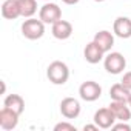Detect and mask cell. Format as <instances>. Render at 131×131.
Instances as JSON below:
<instances>
[{
    "mask_svg": "<svg viewBox=\"0 0 131 131\" xmlns=\"http://www.w3.org/2000/svg\"><path fill=\"white\" fill-rule=\"evenodd\" d=\"M43 2H49V0H43Z\"/></svg>",
    "mask_w": 131,
    "mask_h": 131,
    "instance_id": "25",
    "label": "cell"
},
{
    "mask_svg": "<svg viewBox=\"0 0 131 131\" xmlns=\"http://www.w3.org/2000/svg\"><path fill=\"white\" fill-rule=\"evenodd\" d=\"M83 129H85V131H86V129H90V131H96V129H99V126H97L96 123H94V125H85Z\"/></svg>",
    "mask_w": 131,
    "mask_h": 131,
    "instance_id": "21",
    "label": "cell"
},
{
    "mask_svg": "<svg viewBox=\"0 0 131 131\" xmlns=\"http://www.w3.org/2000/svg\"><path fill=\"white\" fill-rule=\"evenodd\" d=\"M83 57L88 63L96 65V63H99L105 59V52L100 49V46L96 42H90L83 49Z\"/></svg>",
    "mask_w": 131,
    "mask_h": 131,
    "instance_id": "10",
    "label": "cell"
},
{
    "mask_svg": "<svg viewBox=\"0 0 131 131\" xmlns=\"http://www.w3.org/2000/svg\"><path fill=\"white\" fill-rule=\"evenodd\" d=\"M79 96L85 102H94L102 96V86L94 80H86L79 86Z\"/></svg>",
    "mask_w": 131,
    "mask_h": 131,
    "instance_id": "4",
    "label": "cell"
},
{
    "mask_svg": "<svg viewBox=\"0 0 131 131\" xmlns=\"http://www.w3.org/2000/svg\"><path fill=\"white\" fill-rule=\"evenodd\" d=\"M110 110L114 113L116 119L120 122H128L131 119V108L128 105V102H117V100H111L110 103Z\"/></svg>",
    "mask_w": 131,
    "mask_h": 131,
    "instance_id": "12",
    "label": "cell"
},
{
    "mask_svg": "<svg viewBox=\"0 0 131 131\" xmlns=\"http://www.w3.org/2000/svg\"><path fill=\"white\" fill-rule=\"evenodd\" d=\"M39 19H40L43 23L52 25V23H56L57 20L62 19V9L59 8V5L51 3V2H46V3L40 8V11H39Z\"/></svg>",
    "mask_w": 131,
    "mask_h": 131,
    "instance_id": "5",
    "label": "cell"
},
{
    "mask_svg": "<svg viewBox=\"0 0 131 131\" xmlns=\"http://www.w3.org/2000/svg\"><path fill=\"white\" fill-rule=\"evenodd\" d=\"M51 32H52V36L57 39V40H67V39H70L71 37V34H73V25L70 23V22H67V20H57L56 23H52V26H51Z\"/></svg>",
    "mask_w": 131,
    "mask_h": 131,
    "instance_id": "9",
    "label": "cell"
},
{
    "mask_svg": "<svg viewBox=\"0 0 131 131\" xmlns=\"http://www.w3.org/2000/svg\"><path fill=\"white\" fill-rule=\"evenodd\" d=\"M3 106L11 108L13 111H16L17 114H22L25 111V100L22 96L19 94H8L3 100Z\"/></svg>",
    "mask_w": 131,
    "mask_h": 131,
    "instance_id": "15",
    "label": "cell"
},
{
    "mask_svg": "<svg viewBox=\"0 0 131 131\" xmlns=\"http://www.w3.org/2000/svg\"><path fill=\"white\" fill-rule=\"evenodd\" d=\"M113 129H116V131H131V126L126 123V122H120L119 120V123H114L113 125Z\"/></svg>",
    "mask_w": 131,
    "mask_h": 131,
    "instance_id": "19",
    "label": "cell"
},
{
    "mask_svg": "<svg viewBox=\"0 0 131 131\" xmlns=\"http://www.w3.org/2000/svg\"><path fill=\"white\" fill-rule=\"evenodd\" d=\"M113 31L120 39H129L131 37V19L129 17H117L113 23Z\"/></svg>",
    "mask_w": 131,
    "mask_h": 131,
    "instance_id": "11",
    "label": "cell"
},
{
    "mask_svg": "<svg viewBox=\"0 0 131 131\" xmlns=\"http://www.w3.org/2000/svg\"><path fill=\"white\" fill-rule=\"evenodd\" d=\"M80 102L74 97H65L60 102V113L65 119H76L80 114Z\"/></svg>",
    "mask_w": 131,
    "mask_h": 131,
    "instance_id": "6",
    "label": "cell"
},
{
    "mask_svg": "<svg viewBox=\"0 0 131 131\" xmlns=\"http://www.w3.org/2000/svg\"><path fill=\"white\" fill-rule=\"evenodd\" d=\"M20 5V11H22V17H32L37 13V2L36 0H19Z\"/></svg>",
    "mask_w": 131,
    "mask_h": 131,
    "instance_id": "17",
    "label": "cell"
},
{
    "mask_svg": "<svg viewBox=\"0 0 131 131\" xmlns=\"http://www.w3.org/2000/svg\"><path fill=\"white\" fill-rule=\"evenodd\" d=\"M46 77L54 85H65L70 79V68L65 62L54 60L46 68Z\"/></svg>",
    "mask_w": 131,
    "mask_h": 131,
    "instance_id": "1",
    "label": "cell"
},
{
    "mask_svg": "<svg viewBox=\"0 0 131 131\" xmlns=\"http://www.w3.org/2000/svg\"><path fill=\"white\" fill-rule=\"evenodd\" d=\"M94 2H99V3H102V2H105V0H94Z\"/></svg>",
    "mask_w": 131,
    "mask_h": 131,
    "instance_id": "24",
    "label": "cell"
},
{
    "mask_svg": "<svg viewBox=\"0 0 131 131\" xmlns=\"http://www.w3.org/2000/svg\"><path fill=\"white\" fill-rule=\"evenodd\" d=\"M129 96H131V91H129L126 86H123L122 82H120V83H114V85L110 88V97H111V100L128 102Z\"/></svg>",
    "mask_w": 131,
    "mask_h": 131,
    "instance_id": "16",
    "label": "cell"
},
{
    "mask_svg": "<svg viewBox=\"0 0 131 131\" xmlns=\"http://www.w3.org/2000/svg\"><path fill=\"white\" fill-rule=\"evenodd\" d=\"M120 82H122V85H123V86H126V88H128V90L131 91V71H128V73H125Z\"/></svg>",
    "mask_w": 131,
    "mask_h": 131,
    "instance_id": "20",
    "label": "cell"
},
{
    "mask_svg": "<svg viewBox=\"0 0 131 131\" xmlns=\"http://www.w3.org/2000/svg\"><path fill=\"white\" fill-rule=\"evenodd\" d=\"M93 42H96V43L100 46V49L106 54V52L111 51V48H113V45H114V36H113V32H110V31H106V29H102V31H99V32L94 36Z\"/></svg>",
    "mask_w": 131,
    "mask_h": 131,
    "instance_id": "13",
    "label": "cell"
},
{
    "mask_svg": "<svg viewBox=\"0 0 131 131\" xmlns=\"http://www.w3.org/2000/svg\"><path fill=\"white\" fill-rule=\"evenodd\" d=\"M103 67L110 74H120L126 68V59L123 57V54L117 51L108 52L103 59Z\"/></svg>",
    "mask_w": 131,
    "mask_h": 131,
    "instance_id": "3",
    "label": "cell"
},
{
    "mask_svg": "<svg viewBox=\"0 0 131 131\" xmlns=\"http://www.w3.org/2000/svg\"><path fill=\"white\" fill-rule=\"evenodd\" d=\"M22 34L28 40H39L45 34V23L40 19L29 17L22 23Z\"/></svg>",
    "mask_w": 131,
    "mask_h": 131,
    "instance_id": "2",
    "label": "cell"
},
{
    "mask_svg": "<svg viewBox=\"0 0 131 131\" xmlns=\"http://www.w3.org/2000/svg\"><path fill=\"white\" fill-rule=\"evenodd\" d=\"M19 117H20V114H17L11 108L3 106L2 110H0V128L5 129V131L14 129L19 125Z\"/></svg>",
    "mask_w": 131,
    "mask_h": 131,
    "instance_id": "8",
    "label": "cell"
},
{
    "mask_svg": "<svg viewBox=\"0 0 131 131\" xmlns=\"http://www.w3.org/2000/svg\"><path fill=\"white\" fill-rule=\"evenodd\" d=\"M116 116L114 113L110 110V106L106 108H100L94 113V123L102 128V129H108V128H113V125L116 123Z\"/></svg>",
    "mask_w": 131,
    "mask_h": 131,
    "instance_id": "7",
    "label": "cell"
},
{
    "mask_svg": "<svg viewBox=\"0 0 131 131\" xmlns=\"http://www.w3.org/2000/svg\"><path fill=\"white\" fill-rule=\"evenodd\" d=\"M63 3H67V5H76V3H79L80 0H62Z\"/></svg>",
    "mask_w": 131,
    "mask_h": 131,
    "instance_id": "22",
    "label": "cell"
},
{
    "mask_svg": "<svg viewBox=\"0 0 131 131\" xmlns=\"http://www.w3.org/2000/svg\"><path fill=\"white\" fill-rule=\"evenodd\" d=\"M128 105H129V108H131V96H129V99H128Z\"/></svg>",
    "mask_w": 131,
    "mask_h": 131,
    "instance_id": "23",
    "label": "cell"
},
{
    "mask_svg": "<svg viewBox=\"0 0 131 131\" xmlns=\"http://www.w3.org/2000/svg\"><path fill=\"white\" fill-rule=\"evenodd\" d=\"M54 131H76V126L68 122H60L54 126Z\"/></svg>",
    "mask_w": 131,
    "mask_h": 131,
    "instance_id": "18",
    "label": "cell"
},
{
    "mask_svg": "<svg viewBox=\"0 0 131 131\" xmlns=\"http://www.w3.org/2000/svg\"><path fill=\"white\" fill-rule=\"evenodd\" d=\"M2 16L6 20H14L22 16L19 0H5L2 5Z\"/></svg>",
    "mask_w": 131,
    "mask_h": 131,
    "instance_id": "14",
    "label": "cell"
}]
</instances>
